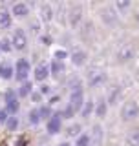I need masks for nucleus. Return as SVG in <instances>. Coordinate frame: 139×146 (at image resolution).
Here are the masks:
<instances>
[{
  "mask_svg": "<svg viewBox=\"0 0 139 146\" xmlns=\"http://www.w3.org/2000/svg\"><path fill=\"white\" fill-rule=\"evenodd\" d=\"M51 91H53V88L48 84V82H44V84L39 86V93L42 95V97H44V95H51Z\"/></svg>",
  "mask_w": 139,
  "mask_h": 146,
  "instance_id": "nucleus-33",
  "label": "nucleus"
},
{
  "mask_svg": "<svg viewBox=\"0 0 139 146\" xmlns=\"http://www.w3.org/2000/svg\"><path fill=\"white\" fill-rule=\"evenodd\" d=\"M57 146H73V144L70 143V141H61V143H59Z\"/></svg>",
  "mask_w": 139,
  "mask_h": 146,
  "instance_id": "nucleus-38",
  "label": "nucleus"
},
{
  "mask_svg": "<svg viewBox=\"0 0 139 146\" xmlns=\"http://www.w3.org/2000/svg\"><path fill=\"white\" fill-rule=\"evenodd\" d=\"M108 102L106 100H99V102L95 104V111H94V115L95 117H99V119H104L106 115H108Z\"/></svg>",
  "mask_w": 139,
  "mask_h": 146,
  "instance_id": "nucleus-23",
  "label": "nucleus"
},
{
  "mask_svg": "<svg viewBox=\"0 0 139 146\" xmlns=\"http://www.w3.org/2000/svg\"><path fill=\"white\" fill-rule=\"evenodd\" d=\"M29 99L33 100L35 104H39V106H40V104H42V99H44V97H42V95L39 93V90H37V91H33V93L29 95Z\"/></svg>",
  "mask_w": 139,
  "mask_h": 146,
  "instance_id": "nucleus-34",
  "label": "nucleus"
},
{
  "mask_svg": "<svg viewBox=\"0 0 139 146\" xmlns=\"http://www.w3.org/2000/svg\"><path fill=\"white\" fill-rule=\"evenodd\" d=\"M66 58H70V51L66 48H53V60H59V62H64Z\"/></svg>",
  "mask_w": 139,
  "mask_h": 146,
  "instance_id": "nucleus-25",
  "label": "nucleus"
},
{
  "mask_svg": "<svg viewBox=\"0 0 139 146\" xmlns=\"http://www.w3.org/2000/svg\"><path fill=\"white\" fill-rule=\"evenodd\" d=\"M6 111L9 113V115H17L18 110H20V100L18 99H11V100H6Z\"/></svg>",
  "mask_w": 139,
  "mask_h": 146,
  "instance_id": "nucleus-24",
  "label": "nucleus"
},
{
  "mask_svg": "<svg viewBox=\"0 0 139 146\" xmlns=\"http://www.w3.org/2000/svg\"><path fill=\"white\" fill-rule=\"evenodd\" d=\"M33 91H35L33 90V82H31V80H26V82H22V84L18 86L17 95H18V99H26V97H29Z\"/></svg>",
  "mask_w": 139,
  "mask_h": 146,
  "instance_id": "nucleus-18",
  "label": "nucleus"
},
{
  "mask_svg": "<svg viewBox=\"0 0 139 146\" xmlns=\"http://www.w3.org/2000/svg\"><path fill=\"white\" fill-rule=\"evenodd\" d=\"M39 113H40V117H42V121H48V119L51 117L55 111L51 110L49 104H40V106H39Z\"/></svg>",
  "mask_w": 139,
  "mask_h": 146,
  "instance_id": "nucleus-28",
  "label": "nucleus"
},
{
  "mask_svg": "<svg viewBox=\"0 0 139 146\" xmlns=\"http://www.w3.org/2000/svg\"><path fill=\"white\" fill-rule=\"evenodd\" d=\"M130 7H132L130 0H115V2H114V9L117 13H124V11H128Z\"/></svg>",
  "mask_w": 139,
  "mask_h": 146,
  "instance_id": "nucleus-26",
  "label": "nucleus"
},
{
  "mask_svg": "<svg viewBox=\"0 0 139 146\" xmlns=\"http://www.w3.org/2000/svg\"><path fill=\"white\" fill-rule=\"evenodd\" d=\"M27 121H29L31 126H39L40 122H42V117H40V113H39V106L31 108L29 111H27Z\"/></svg>",
  "mask_w": 139,
  "mask_h": 146,
  "instance_id": "nucleus-22",
  "label": "nucleus"
},
{
  "mask_svg": "<svg viewBox=\"0 0 139 146\" xmlns=\"http://www.w3.org/2000/svg\"><path fill=\"white\" fill-rule=\"evenodd\" d=\"M0 79H2V80L15 79V64H11L9 60H2V62H0Z\"/></svg>",
  "mask_w": 139,
  "mask_h": 146,
  "instance_id": "nucleus-13",
  "label": "nucleus"
},
{
  "mask_svg": "<svg viewBox=\"0 0 139 146\" xmlns=\"http://www.w3.org/2000/svg\"><path fill=\"white\" fill-rule=\"evenodd\" d=\"M92 131H94L92 137H94L95 141L99 139V144H101V143H103V126H101V124H95L94 128H92Z\"/></svg>",
  "mask_w": 139,
  "mask_h": 146,
  "instance_id": "nucleus-32",
  "label": "nucleus"
},
{
  "mask_svg": "<svg viewBox=\"0 0 139 146\" xmlns=\"http://www.w3.org/2000/svg\"><path fill=\"white\" fill-rule=\"evenodd\" d=\"M9 11H11L13 18H26L29 15V4L27 2H15V4H11Z\"/></svg>",
  "mask_w": 139,
  "mask_h": 146,
  "instance_id": "nucleus-11",
  "label": "nucleus"
},
{
  "mask_svg": "<svg viewBox=\"0 0 139 146\" xmlns=\"http://www.w3.org/2000/svg\"><path fill=\"white\" fill-rule=\"evenodd\" d=\"M66 137H70V139H77L79 135L82 133V124L81 122H72V124L66 126Z\"/></svg>",
  "mask_w": 139,
  "mask_h": 146,
  "instance_id": "nucleus-19",
  "label": "nucleus"
},
{
  "mask_svg": "<svg viewBox=\"0 0 139 146\" xmlns=\"http://www.w3.org/2000/svg\"><path fill=\"white\" fill-rule=\"evenodd\" d=\"M49 73H51V77H55V79L64 77V73H66V64L59 62V60H51L49 62Z\"/></svg>",
  "mask_w": 139,
  "mask_h": 146,
  "instance_id": "nucleus-16",
  "label": "nucleus"
},
{
  "mask_svg": "<svg viewBox=\"0 0 139 146\" xmlns=\"http://www.w3.org/2000/svg\"><path fill=\"white\" fill-rule=\"evenodd\" d=\"M101 20H103V24L104 26H108V27H112V26H115L119 22V13L114 9V6H106V7H103L101 9Z\"/></svg>",
  "mask_w": 139,
  "mask_h": 146,
  "instance_id": "nucleus-7",
  "label": "nucleus"
},
{
  "mask_svg": "<svg viewBox=\"0 0 139 146\" xmlns=\"http://www.w3.org/2000/svg\"><path fill=\"white\" fill-rule=\"evenodd\" d=\"M9 40H11V44H13V49H17V51H24V49H27V35H26V31L22 29V27L13 29Z\"/></svg>",
  "mask_w": 139,
  "mask_h": 146,
  "instance_id": "nucleus-4",
  "label": "nucleus"
},
{
  "mask_svg": "<svg viewBox=\"0 0 139 146\" xmlns=\"http://www.w3.org/2000/svg\"><path fill=\"white\" fill-rule=\"evenodd\" d=\"M134 55H136L134 46L132 44H123L121 48L117 49V53H115V58H117L119 64H126V62H130L134 58Z\"/></svg>",
  "mask_w": 139,
  "mask_h": 146,
  "instance_id": "nucleus-8",
  "label": "nucleus"
},
{
  "mask_svg": "<svg viewBox=\"0 0 139 146\" xmlns=\"http://www.w3.org/2000/svg\"><path fill=\"white\" fill-rule=\"evenodd\" d=\"M90 144H92V135L86 133V131H82L73 143V146H90Z\"/></svg>",
  "mask_w": 139,
  "mask_h": 146,
  "instance_id": "nucleus-27",
  "label": "nucleus"
},
{
  "mask_svg": "<svg viewBox=\"0 0 139 146\" xmlns=\"http://www.w3.org/2000/svg\"><path fill=\"white\" fill-rule=\"evenodd\" d=\"M94 111H95V102H94L92 99H86V102L82 104V108H81V115H82V119L92 117V115H94Z\"/></svg>",
  "mask_w": 139,
  "mask_h": 146,
  "instance_id": "nucleus-21",
  "label": "nucleus"
},
{
  "mask_svg": "<svg viewBox=\"0 0 139 146\" xmlns=\"http://www.w3.org/2000/svg\"><path fill=\"white\" fill-rule=\"evenodd\" d=\"M40 40H42V42H44L46 46H49V42H51V38H49L48 35H42V36H40Z\"/></svg>",
  "mask_w": 139,
  "mask_h": 146,
  "instance_id": "nucleus-37",
  "label": "nucleus"
},
{
  "mask_svg": "<svg viewBox=\"0 0 139 146\" xmlns=\"http://www.w3.org/2000/svg\"><path fill=\"white\" fill-rule=\"evenodd\" d=\"M70 97H68V104L73 106L77 111H81L82 104L86 102V97H84V90H82V84L81 80H73L72 86H70Z\"/></svg>",
  "mask_w": 139,
  "mask_h": 146,
  "instance_id": "nucleus-1",
  "label": "nucleus"
},
{
  "mask_svg": "<svg viewBox=\"0 0 139 146\" xmlns=\"http://www.w3.org/2000/svg\"><path fill=\"white\" fill-rule=\"evenodd\" d=\"M108 80V75H106L104 71H90L88 73V86L90 88H95V86H101L104 84V82Z\"/></svg>",
  "mask_w": 139,
  "mask_h": 146,
  "instance_id": "nucleus-12",
  "label": "nucleus"
},
{
  "mask_svg": "<svg viewBox=\"0 0 139 146\" xmlns=\"http://www.w3.org/2000/svg\"><path fill=\"white\" fill-rule=\"evenodd\" d=\"M4 99H6V100L18 99V95H17V91H15V90H7V91H6V95H4Z\"/></svg>",
  "mask_w": 139,
  "mask_h": 146,
  "instance_id": "nucleus-36",
  "label": "nucleus"
},
{
  "mask_svg": "<svg viewBox=\"0 0 139 146\" xmlns=\"http://www.w3.org/2000/svg\"><path fill=\"white\" fill-rule=\"evenodd\" d=\"M11 51H13V44L9 40V36L0 38V53H11Z\"/></svg>",
  "mask_w": 139,
  "mask_h": 146,
  "instance_id": "nucleus-29",
  "label": "nucleus"
},
{
  "mask_svg": "<svg viewBox=\"0 0 139 146\" xmlns=\"http://www.w3.org/2000/svg\"><path fill=\"white\" fill-rule=\"evenodd\" d=\"M86 60H88V53L84 49L77 48V49H73V51H70V62L75 68H82L86 64Z\"/></svg>",
  "mask_w": 139,
  "mask_h": 146,
  "instance_id": "nucleus-10",
  "label": "nucleus"
},
{
  "mask_svg": "<svg viewBox=\"0 0 139 146\" xmlns=\"http://www.w3.org/2000/svg\"><path fill=\"white\" fill-rule=\"evenodd\" d=\"M123 100V88L121 86H112V90L108 91V97H106V102L108 106H115Z\"/></svg>",
  "mask_w": 139,
  "mask_h": 146,
  "instance_id": "nucleus-15",
  "label": "nucleus"
},
{
  "mask_svg": "<svg viewBox=\"0 0 139 146\" xmlns=\"http://www.w3.org/2000/svg\"><path fill=\"white\" fill-rule=\"evenodd\" d=\"M82 18H84V9H82L81 4H75V6L70 7L68 11V22L72 27H79L82 24Z\"/></svg>",
  "mask_w": 139,
  "mask_h": 146,
  "instance_id": "nucleus-6",
  "label": "nucleus"
},
{
  "mask_svg": "<svg viewBox=\"0 0 139 146\" xmlns=\"http://www.w3.org/2000/svg\"><path fill=\"white\" fill-rule=\"evenodd\" d=\"M134 18H136V20L139 22V9H137V11H136V13H134Z\"/></svg>",
  "mask_w": 139,
  "mask_h": 146,
  "instance_id": "nucleus-39",
  "label": "nucleus"
},
{
  "mask_svg": "<svg viewBox=\"0 0 139 146\" xmlns=\"http://www.w3.org/2000/svg\"><path fill=\"white\" fill-rule=\"evenodd\" d=\"M39 17H40V20L42 22H51L53 20V17H55V9L51 4H48V2H44V4H40L39 6Z\"/></svg>",
  "mask_w": 139,
  "mask_h": 146,
  "instance_id": "nucleus-14",
  "label": "nucleus"
},
{
  "mask_svg": "<svg viewBox=\"0 0 139 146\" xmlns=\"http://www.w3.org/2000/svg\"><path fill=\"white\" fill-rule=\"evenodd\" d=\"M124 143H126V146H139V126L128 131L124 137Z\"/></svg>",
  "mask_w": 139,
  "mask_h": 146,
  "instance_id": "nucleus-20",
  "label": "nucleus"
},
{
  "mask_svg": "<svg viewBox=\"0 0 139 146\" xmlns=\"http://www.w3.org/2000/svg\"><path fill=\"white\" fill-rule=\"evenodd\" d=\"M18 124H20L18 117L17 115H11V117L7 119V122H6V128H7V131H17L18 130Z\"/></svg>",
  "mask_w": 139,
  "mask_h": 146,
  "instance_id": "nucleus-31",
  "label": "nucleus"
},
{
  "mask_svg": "<svg viewBox=\"0 0 139 146\" xmlns=\"http://www.w3.org/2000/svg\"><path fill=\"white\" fill-rule=\"evenodd\" d=\"M13 24V15L9 9H0V29H9Z\"/></svg>",
  "mask_w": 139,
  "mask_h": 146,
  "instance_id": "nucleus-17",
  "label": "nucleus"
},
{
  "mask_svg": "<svg viewBox=\"0 0 139 146\" xmlns=\"http://www.w3.org/2000/svg\"><path fill=\"white\" fill-rule=\"evenodd\" d=\"M77 113H79V111H77V110L73 108V106H70V104H66V108H64L62 111H61V115H62V119H68V121H72V119L75 117Z\"/></svg>",
  "mask_w": 139,
  "mask_h": 146,
  "instance_id": "nucleus-30",
  "label": "nucleus"
},
{
  "mask_svg": "<svg viewBox=\"0 0 139 146\" xmlns=\"http://www.w3.org/2000/svg\"><path fill=\"white\" fill-rule=\"evenodd\" d=\"M62 115H61V111H55L51 117L46 121V131H48L49 135H57V133H61L62 131V128H64V124H62Z\"/></svg>",
  "mask_w": 139,
  "mask_h": 146,
  "instance_id": "nucleus-5",
  "label": "nucleus"
},
{
  "mask_svg": "<svg viewBox=\"0 0 139 146\" xmlns=\"http://www.w3.org/2000/svg\"><path fill=\"white\" fill-rule=\"evenodd\" d=\"M9 117H11V115H9V113L6 111V110H0V124H4V126H6V122H7V119Z\"/></svg>",
  "mask_w": 139,
  "mask_h": 146,
  "instance_id": "nucleus-35",
  "label": "nucleus"
},
{
  "mask_svg": "<svg viewBox=\"0 0 139 146\" xmlns=\"http://www.w3.org/2000/svg\"><path fill=\"white\" fill-rule=\"evenodd\" d=\"M31 73H33V70H31V64H29L27 58H18V60L15 62V80L18 82V84L29 80Z\"/></svg>",
  "mask_w": 139,
  "mask_h": 146,
  "instance_id": "nucleus-3",
  "label": "nucleus"
},
{
  "mask_svg": "<svg viewBox=\"0 0 139 146\" xmlns=\"http://www.w3.org/2000/svg\"><path fill=\"white\" fill-rule=\"evenodd\" d=\"M49 64H46V62H40L39 66H35L33 68V79L35 82H39V84H44L46 80L49 79Z\"/></svg>",
  "mask_w": 139,
  "mask_h": 146,
  "instance_id": "nucleus-9",
  "label": "nucleus"
},
{
  "mask_svg": "<svg viewBox=\"0 0 139 146\" xmlns=\"http://www.w3.org/2000/svg\"><path fill=\"white\" fill-rule=\"evenodd\" d=\"M121 119L124 122H132V121H137L139 119V102L137 100H126V102H123L121 106Z\"/></svg>",
  "mask_w": 139,
  "mask_h": 146,
  "instance_id": "nucleus-2",
  "label": "nucleus"
}]
</instances>
